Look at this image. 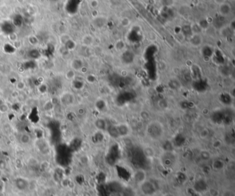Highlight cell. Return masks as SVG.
<instances>
[{"instance_id":"obj_1","label":"cell","mask_w":235,"mask_h":196,"mask_svg":"<svg viewBox=\"0 0 235 196\" xmlns=\"http://www.w3.org/2000/svg\"><path fill=\"white\" fill-rule=\"evenodd\" d=\"M164 126L161 123L157 120H152L148 123L146 127V134L150 139L159 140L164 135Z\"/></svg>"},{"instance_id":"obj_2","label":"cell","mask_w":235,"mask_h":196,"mask_svg":"<svg viewBox=\"0 0 235 196\" xmlns=\"http://www.w3.org/2000/svg\"><path fill=\"white\" fill-rule=\"evenodd\" d=\"M139 188L141 194L144 196H154L157 193V187L152 181L146 179L139 184Z\"/></svg>"},{"instance_id":"obj_3","label":"cell","mask_w":235,"mask_h":196,"mask_svg":"<svg viewBox=\"0 0 235 196\" xmlns=\"http://www.w3.org/2000/svg\"><path fill=\"white\" fill-rule=\"evenodd\" d=\"M117 138L127 137L131 134V127L127 123H119L115 125Z\"/></svg>"},{"instance_id":"obj_4","label":"cell","mask_w":235,"mask_h":196,"mask_svg":"<svg viewBox=\"0 0 235 196\" xmlns=\"http://www.w3.org/2000/svg\"><path fill=\"white\" fill-rule=\"evenodd\" d=\"M147 179L146 172L144 169H138L133 173V180L138 185Z\"/></svg>"},{"instance_id":"obj_5","label":"cell","mask_w":235,"mask_h":196,"mask_svg":"<svg viewBox=\"0 0 235 196\" xmlns=\"http://www.w3.org/2000/svg\"><path fill=\"white\" fill-rule=\"evenodd\" d=\"M189 43L194 48H199L203 44V37L199 34H192L189 37Z\"/></svg>"},{"instance_id":"obj_6","label":"cell","mask_w":235,"mask_h":196,"mask_svg":"<svg viewBox=\"0 0 235 196\" xmlns=\"http://www.w3.org/2000/svg\"><path fill=\"white\" fill-rule=\"evenodd\" d=\"M219 14L222 17H228L232 12V6L228 2H225L219 6Z\"/></svg>"},{"instance_id":"obj_7","label":"cell","mask_w":235,"mask_h":196,"mask_svg":"<svg viewBox=\"0 0 235 196\" xmlns=\"http://www.w3.org/2000/svg\"><path fill=\"white\" fill-rule=\"evenodd\" d=\"M74 101H75V98L71 92H65L61 96V102L63 103V105H71L74 103Z\"/></svg>"},{"instance_id":"obj_8","label":"cell","mask_w":235,"mask_h":196,"mask_svg":"<svg viewBox=\"0 0 235 196\" xmlns=\"http://www.w3.org/2000/svg\"><path fill=\"white\" fill-rule=\"evenodd\" d=\"M94 126L99 131H107L108 128V125L107 121L103 118H98L94 120Z\"/></svg>"},{"instance_id":"obj_9","label":"cell","mask_w":235,"mask_h":196,"mask_svg":"<svg viewBox=\"0 0 235 196\" xmlns=\"http://www.w3.org/2000/svg\"><path fill=\"white\" fill-rule=\"evenodd\" d=\"M15 26L13 25L12 22L10 21H5L1 23V30L4 34L10 35L15 32Z\"/></svg>"},{"instance_id":"obj_10","label":"cell","mask_w":235,"mask_h":196,"mask_svg":"<svg viewBox=\"0 0 235 196\" xmlns=\"http://www.w3.org/2000/svg\"><path fill=\"white\" fill-rule=\"evenodd\" d=\"M15 185L20 191H25L28 187V182L22 178H17L15 180Z\"/></svg>"},{"instance_id":"obj_11","label":"cell","mask_w":235,"mask_h":196,"mask_svg":"<svg viewBox=\"0 0 235 196\" xmlns=\"http://www.w3.org/2000/svg\"><path fill=\"white\" fill-rule=\"evenodd\" d=\"M168 85L169 88L172 90H179L182 87L181 81L177 78H172L169 79L168 81Z\"/></svg>"},{"instance_id":"obj_12","label":"cell","mask_w":235,"mask_h":196,"mask_svg":"<svg viewBox=\"0 0 235 196\" xmlns=\"http://www.w3.org/2000/svg\"><path fill=\"white\" fill-rule=\"evenodd\" d=\"M83 67H84V65H83V62L82 59H75L72 61L71 68L74 71H81Z\"/></svg>"},{"instance_id":"obj_13","label":"cell","mask_w":235,"mask_h":196,"mask_svg":"<svg viewBox=\"0 0 235 196\" xmlns=\"http://www.w3.org/2000/svg\"><path fill=\"white\" fill-rule=\"evenodd\" d=\"M77 0H69V1L66 4V6L68 12L72 14V13L75 12V8L77 6Z\"/></svg>"},{"instance_id":"obj_14","label":"cell","mask_w":235,"mask_h":196,"mask_svg":"<svg viewBox=\"0 0 235 196\" xmlns=\"http://www.w3.org/2000/svg\"><path fill=\"white\" fill-rule=\"evenodd\" d=\"M106 23H107L106 18H105V17H97V18L94 19V21H93L94 26H95L96 28H103L105 25H106Z\"/></svg>"},{"instance_id":"obj_15","label":"cell","mask_w":235,"mask_h":196,"mask_svg":"<svg viewBox=\"0 0 235 196\" xmlns=\"http://www.w3.org/2000/svg\"><path fill=\"white\" fill-rule=\"evenodd\" d=\"M190 26L191 32H192V34L201 35L202 32L203 31V30L202 29V28L200 26L199 23H197V22H194V23H191Z\"/></svg>"},{"instance_id":"obj_16","label":"cell","mask_w":235,"mask_h":196,"mask_svg":"<svg viewBox=\"0 0 235 196\" xmlns=\"http://www.w3.org/2000/svg\"><path fill=\"white\" fill-rule=\"evenodd\" d=\"M144 155L148 158H152L155 155V149H153V147L150 146H147L146 147H144Z\"/></svg>"},{"instance_id":"obj_17","label":"cell","mask_w":235,"mask_h":196,"mask_svg":"<svg viewBox=\"0 0 235 196\" xmlns=\"http://www.w3.org/2000/svg\"><path fill=\"white\" fill-rule=\"evenodd\" d=\"M24 22V19L23 17L21 16V15H17L14 17V18L13 19V22L15 27H20V26H22Z\"/></svg>"},{"instance_id":"obj_18","label":"cell","mask_w":235,"mask_h":196,"mask_svg":"<svg viewBox=\"0 0 235 196\" xmlns=\"http://www.w3.org/2000/svg\"><path fill=\"white\" fill-rule=\"evenodd\" d=\"M82 43L83 45L86 46H91L94 43V38L91 35H86L83 37Z\"/></svg>"},{"instance_id":"obj_19","label":"cell","mask_w":235,"mask_h":196,"mask_svg":"<svg viewBox=\"0 0 235 196\" xmlns=\"http://www.w3.org/2000/svg\"><path fill=\"white\" fill-rule=\"evenodd\" d=\"M199 156L202 160L207 161L211 158V153H210L209 151L206 150V149H202L199 152Z\"/></svg>"},{"instance_id":"obj_20","label":"cell","mask_w":235,"mask_h":196,"mask_svg":"<svg viewBox=\"0 0 235 196\" xmlns=\"http://www.w3.org/2000/svg\"><path fill=\"white\" fill-rule=\"evenodd\" d=\"M115 48L117 52H123L126 48V43L123 40H119L115 44Z\"/></svg>"},{"instance_id":"obj_21","label":"cell","mask_w":235,"mask_h":196,"mask_svg":"<svg viewBox=\"0 0 235 196\" xmlns=\"http://www.w3.org/2000/svg\"><path fill=\"white\" fill-rule=\"evenodd\" d=\"M28 55L32 60H35L40 57V52L36 49H32L28 52Z\"/></svg>"},{"instance_id":"obj_22","label":"cell","mask_w":235,"mask_h":196,"mask_svg":"<svg viewBox=\"0 0 235 196\" xmlns=\"http://www.w3.org/2000/svg\"><path fill=\"white\" fill-rule=\"evenodd\" d=\"M72 85L74 89L76 90H82L84 86V83L83 81H81L80 79H74L72 80Z\"/></svg>"},{"instance_id":"obj_23","label":"cell","mask_w":235,"mask_h":196,"mask_svg":"<svg viewBox=\"0 0 235 196\" xmlns=\"http://www.w3.org/2000/svg\"><path fill=\"white\" fill-rule=\"evenodd\" d=\"M19 140H20V142L22 143V144L27 145L30 142V140H31V138H30V135H28V134H23L20 136Z\"/></svg>"},{"instance_id":"obj_24","label":"cell","mask_w":235,"mask_h":196,"mask_svg":"<svg viewBox=\"0 0 235 196\" xmlns=\"http://www.w3.org/2000/svg\"><path fill=\"white\" fill-rule=\"evenodd\" d=\"M182 33L186 37H190L192 35V32H191L190 25H186L182 28Z\"/></svg>"},{"instance_id":"obj_25","label":"cell","mask_w":235,"mask_h":196,"mask_svg":"<svg viewBox=\"0 0 235 196\" xmlns=\"http://www.w3.org/2000/svg\"><path fill=\"white\" fill-rule=\"evenodd\" d=\"M95 107L98 110H103L104 109V107H106V103L104 102V100H98L96 101L95 103Z\"/></svg>"},{"instance_id":"obj_26","label":"cell","mask_w":235,"mask_h":196,"mask_svg":"<svg viewBox=\"0 0 235 196\" xmlns=\"http://www.w3.org/2000/svg\"><path fill=\"white\" fill-rule=\"evenodd\" d=\"M66 78L68 80H74L75 78V72L73 70H70L66 73Z\"/></svg>"},{"instance_id":"obj_27","label":"cell","mask_w":235,"mask_h":196,"mask_svg":"<svg viewBox=\"0 0 235 196\" xmlns=\"http://www.w3.org/2000/svg\"><path fill=\"white\" fill-rule=\"evenodd\" d=\"M160 2H161L162 6H164L166 8H168L172 6L173 4H174L175 0H160Z\"/></svg>"},{"instance_id":"obj_28","label":"cell","mask_w":235,"mask_h":196,"mask_svg":"<svg viewBox=\"0 0 235 196\" xmlns=\"http://www.w3.org/2000/svg\"><path fill=\"white\" fill-rule=\"evenodd\" d=\"M4 50L7 53H13L15 51V48L10 44H6L4 46Z\"/></svg>"},{"instance_id":"obj_29","label":"cell","mask_w":235,"mask_h":196,"mask_svg":"<svg viewBox=\"0 0 235 196\" xmlns=\"http://www.w3.org/2000/svg\"><path fill=\"white\" fill-rule=\"evenodd\" d=\"M65 46L68 50H72L74 48V46H75V44H74L73 41L69 39V40H67L65 42Z\"/></svg>"},{"instance_id":"obj_30","label":"cell","mask_w":235,"mask_h":196,"mask_svg":"<svg viewBox=\"0 0 235 196\" xmlns=\"http://www.w3.org/2000/svg\"><path fill=\"white\" fill-rule=\"evenodd\" d=\"M9 110V107L6 103H1L0 104V113L3 114L7 112Z\"/></svg>"},{"instance_id":"obj_31","label":"cell","mask_w":235,"mask_h":196,"mask_svg":"<svg viewBox=\"0 0 235 196\" xmlns=\"http://www.w3.org/2000/svg\"><path fill=\"white\" fill-rule=\"evenodd\" d=\"M26 87V83L23 81H19L16 83V88L18 90H23Z\"/></svg>"},{"instance_id":"obj_32","label":"cell","mask_w":235,"mask_h":196,"mask_svg":"<svg viewBox=\"0 0 235 196\" xmlns=\"http://www.w3.org/2000/svg\"><path fill=\"white\" fill-rule=\"evenodd\" d=\"M121 24H122V26H124V27H127V26H128L130 24V20L128 19V18H126V17L123 18L122 20H121Z\"/></svg>"},{"instance_id":"obj_33","label":"cell","mask_w":235,"mask_h":196,"mask_svg":"<svg viewBox=\"0 0 235 196\" xmlns=\"http://www.w3.org/2000/svg\"><path fill=\"white\" fill-rule=\"evenodd\" d=\"M6 162L3 160H0V169H1V170H4V169H6Z\"/></svg>"},{"instance_id":"obj_34","label":"cell","mask_w":235,"mask_h":196,"mask_svg":"<svg viewBox=\"0 0 235 196\" xmlns=\"http://www.w3.org/2000/svg\"><path fill=\"white\" fill-rule=\"evenodd\" d=\"M226 1H227V0H214V3L217 4L218 6L221 5V4H222L223 3H225V2H226Z\"/></svg>"},{"instance_id":"obj_35","label":"cell","mask_w":235,"mask_h":196,"mask_svg":"<svg viewBox=\"0 0 235 196\" xmlns=\"http://www.w3.org/2000/svg\"><path fill=\"white\" fill-rule=\"evenodd\" d=\"M110 1H111V3L113 4L114 6L119 5V4H120L121 3V0H110Z\"/></svg>"},{"instance_id":"obj_36","label":"cell","mask_w":235,"mask_h":196,"mask_svg":"<svg viewBox=\"0 0 235 196\" xmlns=\"http://www.w3.org/2000/svg\"><path fill=\"white\" fill-rule=\"evenodd\" d=\"M161 196H176V195H175L174 193H164V194L162 195Z\"/></svg>"}]
</instances>
